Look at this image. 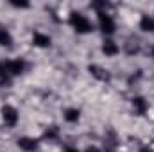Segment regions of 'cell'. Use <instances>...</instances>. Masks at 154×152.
I'll use <instances>...</instances> for the list:
<instances>
[{
	"label": "cell",
	"instance_id": "obj_1",
	"mask_svg": "<svg viewBox=\"0 0 154 152\" xmlns=\"http://www.w3.org/2000/svg\"><path fill=\"white\" fill-rule=\"evenodd\" d=\"M68 25L75 34H91L95 31V22H91V18L88 14H84L82 11H70L68 13Z\"/></svg>",
	"mask_w": 154,
	"mask_h": 152
},
{
	"label": "cell",
	"instance_id": "obj_2",
	"mask_svg": "<svg viewBox=\"0 0 154 152\" xmlns=\"http://www.w3.org/2000/svg\"><path fill=\"white\" fill-rule=\"evenodd\" d=\"M95 29L102 32L104 38H111L116 32V20L111 14V11H102L95 13Z\"/></svg>",
	"mask_w": 154,
	"mask_h": 152
},
{
	"label": "cell",
	"instance_id": "obj_3",
	"mask_svg": "<svg viewBox=\"0 0 154 152\" xmlns=\"http://www.w3.org/2000/svg\"><path fill=\"white\" fill-rule=\"evenodd\" d=\"M0 120L5 129H14L20 122V111L13 104H4L0 108Z\"/></svg>",
	"mask_w": 154,
	"mask_h": 152
},
{
	"label": "cell",
	"instance_id": "obj_4",
	"mask_svg": "<svg viewBox=\"0 0 154 152\" xmlns=\"http://www.w3.org/2000/svg\"><path fill=\"white\" fill-rule=\"evenodd\" d=\"M4 61H5V68H7V72L11 74V77H13V79L25 75V74H27V70H29V63H27L23 57L4 59Z\"/></svg>",
	"mask_w": 154,
	"mask_h": 152
},
{
	"label": "cell",
	"instance_id": "obj_5",
	"mask_svg": "<svg viewBox=\"0 0 154 152\" xmlns=\"http://www.w3.org/2000/svg\"><path fill=\"white\" fill-rule=\"evenodd\" d=\"M102 150L104 152H116L120 149V136L116 134L115 129H108L102 138Z\"/></svg>",
	"mask_w": 154,
	"mask_h": 152
},
{
	"label": "cell",
	"instance_id": "obj_6",
	"mask_svg": "<svg viewBox=\"0 0 154 152\" xmlns=\"http://www.w3.org/2000/svg\"><path fill=\"white\" fill-rule=\"evenodd\" d=\"M129 104H131V109H133L134 116H145V114L149 113V108H151L149 100H147L143 95H134V97H131Z\"/></svg>",
	"mask_w": 154,
	"mask_h": 152
},
{
	"label": "cell",
	"instance_id": "obj_7",
	"mask_svg": "<svg viewBox=\"0 0 154 152\" xmlns=\"http://www.w3.org/2000/svg\"><path fill=\"white\" fill-rule=\"evenodd\" d=\"M16 147L22 152H38L41 147V140L34 136H20L16 140Z\"/></svg>",
	"mask_w": 154,
	"mask_h": 152
},
{
	"label": "cell",
	"instance_id": "obj_8",
	"mask_svg": "<svg viewBox=\"0 0 154 152\" xmlns=\"http://www.w3.org/2000/svg\"><path fill=\"white\" fill-rule=\"evenodd\" d=\"M88 74L93 77L95 81H99V82H111V79H113L111 72L108 68H104L100 65H95V63L88 66Z\"/></svg>",
	"mask_w": 154,
	"mask_h": 152
},
{
	"label": "cell",
	"instance_id": "obj_9",
	"mask_svg": "<svg viewBox=\"0 0 154 152\" xmlns=\"http://www.w3.org/2000/svg\"><path fill=\"white\" fill-rule=\"evenodd\" d=\"M100 52L106 57H116L122 52V47L118 45V41H115L113 38H104L100 43Z\"/></svg>",
	"mask_w": 154,
	"mask_h": 152
},
{
	"label": "cell",
	"instance_id": "obj_10",
	"mask_svg": "<svg viewBox=\"0 0 154 152\" xmlns=\"http://www.w3.org/2000/svg\"><path fill=\"white\" fill-rule=\"evenodd\" d=\"M31 43L36 48H50L52 47V36L45 31H34L31 36Z\"/></svg>",
	"mask_w": 154,
	"mask_h": 152
},
{
	"label": "cell",
	"instance_id": "obj_11",
	"mask_svg": "<svg viewBox=\"0 0 154 152\" xmlns=\"http://www.w3.org/2000/svg\"><path fill=\"white\" fill-rule=\"evenodd\" d=\"M0 48H4V50L14 48V36L9 31V27H5L4 23H0Z\"/></svg>",
	"mask_w": 154,
	"mask_h": 152
},
{
	"label": "cell",
	"instance_id": "obj_12",
	"mask_svg": "<svg viewBox=\"0 0 154 152\" xmlns=\"http://www.w3.org/2000/svg\"><path fill=\"white\" fill-rule=\"evenodd\" d=\"M138 29L143 34H154V14L143 13L138 20Z\"/></svg>",
	"mask_w": 154,
	"mask_h": 152
},
{
	"label": "cell",
	"instance_id": "obj_13",
	"mask_svg": "<svg viewBox=\"0 0 154 152\" xmlns=\"http://www.w3.org/2000/svg\"><path fill=\"white\" fill-rule=\"evenodd\" d=\"M122 50H124L127 56H134V54H138V52L142 50V43H140V39L138 38L131 36V38L125 39V43L122 45Z\"/></svg>",
	"mask_w": 154,
	"mask_h": 152
},
{
	"label": "cell",
	"instance_id": "obj_14",
	"mask_svg": "<svg viewBox=\"0 0 154 152\" xmlns=\"http://www.w3.org/2000/svg\"><path fill=\"white\" fill-rule=\"evenodd\" d=\"M63 120L66 122V123H70V125H75L81 122V109L79 108H65L63 109Z\"/></svg>",
	"mask_w": 154,
	"mask_h": 152
},
{
	"label": "cell",
	"instance_id": "obj_15",
	"mask_svg": "<svg viewBox=\"0 0 154 152\" xmlns=\"http://www.w3.org/2000/svg\"><path fill=\"white\" fill-rule=\"evenodd\" d=\"M59 136H61V131H59V127L57 125H50V127H47L45 131H43V134L39 136V140L41 141H57L59 140Z\"/></svg>",
	"mask_w": 154,
	"mask_h": 152
},
{
	"label": "cell",
	"instance_id": "obj_16",
	"mask_svg": "<svg viewBox=\"0 0 154 152\" xmlns=\"http://www.w3.org/2000/svg\"><path fill=\"white\" fill-rule=\"evenodd\" d=\"M13 77L11 74L7 72V68H5V61H0V90L2 88H11V84H13Z\"/></svg>",
	"mask_w": 154,
	"mask_h": 152
},
{
	"label": "cell",
	"instance_id": "obj_17",
	"mask_svg": "<svg viewBox=\"0 0 154 152\" xmlns=\"http://www.w3.org/2000/svg\"><path fill=\"white\" fill-rule=\"evenodd\" d=\"M9 5L14 7V9H20V11H22V9H29V7H31V2H14V0H11Z\"/></svg>",
	"mask_w": 154,
	"mask_h": 152
},
{
	"label": "cell",
	"instance_id": "obj_18",
	"mask_svg": "<svg viewBox=\"0 0 154 152\" xmlns=\"http://www.w3.org/2000/svg\"><path fill=\"white\" fill-rule=\"evenodd\" d=\"M81 152H104V150H102L100 145H93V143H91V145H86L84 150H81Z\"/></svg>",
	"mask_w": 154,
	"mask_h": 152
},
{
	"label": "cell",
	"instance_id": "obj_19",
	"mask_svg": "<svg viewBox=\"0 0 154 152\" xmlns=\"http://www.w3.org/2000/svg\"><path fill=\"white\" fill-rule=\"evenodd\" d=\"M138 152H154V149L151 145H142V147L138 149Z\"/></svg>",
	"mask_w": 154,
	"mask_h": 152
},
{
	"label": "cell",
	"instance_id": "obj_20",
	"mask_svg": "<svg viewBox=\"0 0 154 152\" xmlns=\"http://www.w3.org/2000/svg\"><path fill=\"white\" fill-rule=\"evenodd\" d=\"M63 152H81L77 147H74V145H66L65 149H63Z\"/></svg>",
	"mask_w": 154,
	"mask_h": 152
}]
</instances>
